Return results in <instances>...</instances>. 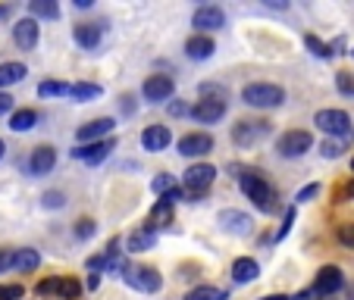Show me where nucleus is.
<instances>
[{"label": "nucleus", "mask_w": 354, "mask_h": 300, "mask_svg": "<svg viewBox=\"0 0 354 300\" xmlns=\"http://www.w3.org/2000/svg\"><path fill=\"white\" fill-rule=\"evenodd\" d=\"M239 188H241V194L261 210V213H273L276 210V188L270 185V179L263 172H257V169H245V172L239 175Z\"/></svg>", "instance_id": "f257e3e1"}, {"label": "nucleus", "mask_w": 354, "mask_h": 300, "mask_svg": "<svg viewBox=\"0 0 354 300\" xmlns=\"http://www.w3.org/2000/svg\"><path fill=\"white\" fill-rule=\"evenodd\" d=\"M241 100L254 110H276L286 103V88L273 81H251L241 88Z\"/></svg>", "instance_id": "f03ea898"}, {"label": "nucleus", "mask_w": 354, "mask_h": 300, "mask_svg": "<svg viewBox=\"0 0 354 300\" xmlns=\"http://www.w3.org/2000/svg\"><path fill=\"white\" fill-rule=\"evenodd\" d=\"M120 275L126 279V285H132L135 291H141V294H157L163 288V279L154 266H129L126 263Z\"/></svg>", "instance_id": "7ed1b4c3"}, {"label": "nucleus", "mask_w": 354, "mask_h": 300, "mask_svg": "<svg viewBox=\"0 0 354 300\" xmlns=\"http://www.w3.org/2000/svg\"><path fill=\"white\" fill-rule=\"evenodd\" d=\"M310 147H314V134L304 132V128H292V132H286L276 141V150H279V157H286V160H301Z\"/></svg>", "instance_id": "20e7f679"}, {"label": "nucleus", "mask_w": 354, "mask_h": 300, "mask_svg": "<svg viewBox=\"0 0 354 300\" xmlns=\"http://www.w3.org/2000/svg\"><path fill=\"white\" fill-rule=\"evenodd\" d=\"M314 126L320 132H326L329 138H345L351 132V116L345 110H317L314 113Z\"/></svg>", "instance_id": "39448f33"}, {"label": "nucleus", "mask_w": 354, "mask_h": 300, "mask_svg": "<svg viewBox=\"0 0 354 300\" xmlns=\"http://www.w3.org/2000/svg\"><path fill=\"white\" fill-rule=\"evenodd\" d=\"M270 134L267 119H239L232 126V141L235 147H254L257 141H263Z\"/></svg>", "instance_id": "423d86ee"}, {"label": "nucleus", "mask_w": 354, "mask_h": 300, "mask_svg": "<svg viewBox=\"0 0 354 300\" xmlns=\"http://www.w3.org/2000/svg\"><path fill=\"white\" fill-rule=\"evenodd\" d=\"M173 91H176V81L163 72L147 75L145 85H141V94H145L147 103H167V100L173 97Z\"/></svg>", "instance_id": "0eeeda50"}, {"label": "nucleus", "mask_w": 354, "mask_h": 300, "mask_svg": "<svg viewBox=\"0 0 354 300\" xmlns=\"http://www.w3.org/2000/svg\"><path fill=\"white\" fill-rule=\"evenodd\" d=\"M214 179H216V166H210V163H192V166L182 172V185L192 194L207 191V188L214 185Z\"/></svg>", "instance_id": "6e6552de"}, {"label": "nucleus", "mask_w": 354, "mask_h": 300, "mask_svg": "<svg viewBox=\"0 0 354 300\" xmlns=\"http://www.w3.org/2000/svg\"><path fill=\"white\" fill-rule=\"evenodd\" d=\"M226 116V100L223 97H201L192 107V119L201 122V126H214Z\"/></svg>", "instance_id": "1a4fd4ad"}, {"label": "nucleus", "mask_w": 354, "mask_h": 300, "mask_svg": "<svg viewBox=\"0 0 354 300\" xmlns=\"http://www.w3.org/2000/svg\"><path fill=\"white\" fill-rule=\"evenodd\" d=\"M54 166H57V147H50V144H38L26 160V172L35 175V179H38V175H47Z\"/></svg>", "instance_id": "9d476101"}, {"label": "nucleus", "mask_w": 354, "mask_h": 300, "mask_svg": "<svg viewBox=\"0 0 354 300\" xmlns=\"http://www.w3.org/2000/svg\"><path fill=\"white\" fill-rule=\"evenodd\" d=\"M176 150H179L182 157H207L210 150H214V134H207V132H188V134H182V138H179Z\"/></svg>", "instance_id": "9b49d317"}, {"label": "nucleus", "mask_w": 354, "mask_h": 300, "mask_svg": "<svg viewBox=\"0 0 354 300\" xmlns=\"http://www.w3.org/2000/svg\"><path fill=\"white\" fill-rule=\"evenodd\" d=\"M116 147V141L113 138H107V141H97V144H79L73 150V160H79V163H85V166H97V163H104L110 157V150Z\"/></svg>", "instance_id": "f8f14e48"}, {"label": "nucleus", "mask_w": 354, "mask_h": 300, "mask_svg": "<svg viewBox=\"0 0 354 300\" xmlns=\"http://www.w3.org/2000/svg\"><path fill=\"white\" fill-rule=\"evenodd\" d=\"M113 128H116V122L110 119V116H104V119H91L75 132V141H79V144H97V141H107Z\"/></svg>", "instance_id": "ddd939ff"}, {"label": "nucleus", "mask_w": 354, "mask_h": 300, "mask_svg": "<svg viewBox=\"0 0 354 300\" xmlns=\"http://www.w3.org/2000/svg\"><path fill=\"white\" fill-rule=\"evenodd\" d=\"M13 41L19 50H35L41 41V26L38 19H32V16H26V19H19L13 26Z\"/></svg>", "instance_id": "4468645a"}, {"label": "nucleus", "mask_w": 354, "mask_h": 300, "mask_svg": "<svg viewBox=\"0 0 354 300\" xmlns=\"http://www.w3.org/2000/svg\"><path fill=\"white\" fill-rule=\"evenodd\" d=\"M342 288H345V272H342L339 266H323L320 272H317L314 294H323V297H329V294H339Z\"/></svg>", "instance_id": "2eb2a0df"}, {"label": "nucleus", "mask_w": 354, "mask_h": 300, "mask_svg": "<svg viewBox=\"0 0 354 300\" xmlns=\"http://www.w3.org/2000/svg\"><path fill=\"white\" fill-rule=\"evenodd\" d=\"M192 26L198 28V34L226 28V13H223L220 7H198L194 10V16H192Z\"/></svg>", "instance_id": "dca6fc26"}, {"label": "nucleus", "mask_w": 354, "mask_h": 300, "mask_svg": "<svg viewBox=\"0 0 354 300\" xmlns=\"http://www.w3.org/2000/svg\"><path fill=\"white\" fill-rule=\"evenodd\" d=\"M169 144H173V132L167 126H147L141 132V147H145L147 154H163Z\"/></svg>", "instance_id": "f3484780"}, {"label": "nucleus", "mask_w": 354, "mask_h": 300, "mask_svg": "<svg viewBox=\"0 0 354 300\" xmlns=\"http://www.w3.org/2000/svg\"><path fill=\"white\" fill-rule=\"evenodd\" d=\"M73 38H75V44L79 47L94 50V47L100 44V38H104V26H100V22H75Z\"/></svg>", "instance_id": "a211bd4d"}, {"label": "nucleus", "mask_w": 354, "mask_h": 300, "mask_svg": "<svg viewBox=\"0 0 354 300\" xmlns=\"http://www.w3.org/2000/svg\"><path fill=\"white\" fill-rule=\"evenodd\" d=\"M157 247V232H151V228H135L132 234L126 238V250L129 254H147V250H154Z\"/></svg>", "instance_id": "6ab92c4d"}, {"label": "nucleus", "mask_w": 354, "mask_h": 300, "mask_svg": "<svg viewBox=\"0 0 354 300\" xmlns=\"http://www.w3.org/2000/svg\"><path fill=\"white\" fill-rule=\"evenodd\" d=\"M216 50L214 38H207V34H192V38L185 41V57L188 60H210Z\"/></svg>", "instance_id": "aec40b11"}, {"label": "nucleus", "mask_w": 354, "mask_h": 300, "mask_svg": "<svg viewBox=\"0 0 354 300\" xmlns=\"http://www.w3.org/2000/svg\"><path fill=\"white\" fill-rule=\"evenodd\" d=\"M257 275H261V263L251 260V257H239V260L232 263L235 285H251V281H257Z\"/></svg>", "instance_id": "412c9836"}, {"label": "nucleus", "mask_w": 354, "mask_h": 300, "mask_svg": "<svg viewBox=\"0 0 354 300\" xmlns=\"http://www.w3.org/2000/svg\"><path fill=\"white\" fill-rule=\"evenodd\" d=\"M220 226L229 234H248L251 232V216L241 213V210H223L220 213Z\"/></svg>", "instance_id": "4be33fe9"}, {"label": "nucleus", "mask_w": 354, "mask_h": 300, "mask_svg": "<svg viewBox=\"0 0 354 300\" xmlns=\"http://www.w3.org/2000/svg\"><path fill=\"white\" fill-rule=\"evenodd\" d=\"M173 203H167V200H157L154 207H151V213H147V228L151 232H157V228H169L173 226Z\"/></svg>", "instance_id": "5701e85b"}, {"label": "nucleus", "mask_w": 354, "mask_h": 300, "mask_svg": "<svg viewBox=\"0 0 354 300\" xmlns=\"http://www.w3.org/2000/svg\"><path fill=\"white\" fill-rule=\"evenodd\" d=\"M28 75V69H26V63H0V91H7L10 85H19L22 79Z\"/></svg>", "instance_id": "b1692460"}, {"label": "nucleus", "mask_w": 354, "mask_h": 300, "mask_svg": "<svg viewBox=\"0 0 354 300\" xmlns=\"http://www.w3.org/2000/svg\"><path fill=\"white\" fill-rule=\"evenodd\" d=\"M38 266H41V254L35 250V247H22V250H16V263H13L16 272L28 275V272H35Z\"/></svg>", "instance_id": "393cba45"}, {"label": "nucleus", "mask_w": 354, "mask_h": 300, "mask_svg": "<svg viewBox=\"0 0 354 300\" xmlns=\"http://www.w3.org/2000/svg\"><path fill=\"white\" fill-rule=\"evenodd\" d=\"M28 16L32 19H60V7H57V0H32Z\"/></svg>", "instance_id": "a878e982"}, {"label": "nucleus", "mask_w": 354, "mask_h": 300, "mask_svg": "<svg viewBox=\"0 0 354 300\" xmlns=\"http://www.w3.org/2000/svg\"><path fill=\"white\" fill-rule=\"evenodd\" d=\"M38 126V113H35V110H16L13 116H10V128H13V132H32V128Z\"/></svg>", "instance_id": "bb28decb"}, {"label": "nucleus", "mask_w": 354, "mask_h": 300, "mask_svg": "<svg viewBox=\"0 0 354 300\" xmlns=\"http://www.w3.org/2000/svg\"><path fill=\"white\" fill-rule=\"evenodd\" d=\"M100 94H104V88L94 85V81H75V85H73V94H69V97L79 100V103H91V100H97Z\"/></svg>", "instance_id": "cd10ccee"}, {"label": "nucleus", "mask_w": 354, "mask_h": 300, "mask_svg": "<svg viewBox=\"0 0 354 300\" xmlns=\"http://www.w3.org/2000/svg\"><path fill=\"white\" fill-rule=\"evenodd\" d=\"M38 94L41 97H69L73 94V85H66V81H41L38 85Z\"/></svg>", "instance_id": "c85d7f7f"}, {"label": "nucleus", "mask_w": 354, "mask_h": 300, "mask_svg": "<svg viewBox=\"0 0 354 300\" xmlns=\"http://www.w3.org/2000/svg\"><path fill=\"white\" fill-rule=\"evenodd\" d=\"M185 300H229V291H220V288H210V285H201V288H192Z\"/></svg>", "instance_id": "c756f323"}, {"label": "nucleus", "mask_w": 354, "mask_h": 300, "mask_svg": "<svg viewBox=\"0 0 354 300\" xmlns=\"http://www.w3.org/2000/svg\"><path fill=\"white\" fill-rule=\"evenodd\" d=\"M176 175H169V172H160V175H154V179H151V191L157 194V197H167L169 191H176Z\"/></svg>", "instance_id": "7c9ffc66"}, {"label": "nucleus", "mask_w": 354, "mask_h": 300, "mask_svg": "<svg viewBox=\"0 0 354 300\" xmlns=\"http://www.w3.org/2000/svg\"><path fill=\"white\" fill-rule=\"evenodd\" d=\"M82 285L73 279V275H60V291H57V300H79Z\"/></svg>", "instance_id": "2f4dec72"}, {"label": "nucleus", "mask_w": 354, "mask_h": 300, "mask_svg": "<svg viewBox=\"0 0 354 300\" xmlns=\"http://www.w3.org/2000/svg\"><path fill=\"white\" fill-rule=\"evenodd\" d=\"M320 154H323V160H339V157L345 154V141L342 138H326L320 144Z\"/></svg>", "instance_id": "473e14b6"}, {"label": "nucleus", "mask_w": 354, "mask_h": 300, "mask_svg": "<svg viewBox=\"0 0 354 300\" xmlns=\"http://www.w3.org/2000/svg\"><path fill=\"white\" fill-rule=\"evenodd\" d=\"M304 44H308V47H310V54H314V57H320V60H329V57L335 54L333 47H329V44H323V41L317 38V34H308V38H304Z\"/></svg>", "instance_id": "72a5a7b5"}, {"label": "nucleus", "mask_w": 354, "mask_h": 300, "mask_svg": "<svg viewBox=\"0 0 354 300\" xmlns=\"http://www.w3.org/2000/svg\"><path fill=\"white\" fill-rule=\"evenodd\" d=\"M335 241H339L342 247H348V250H354V222H342V226L335 228Z\"/></svg>", "instance_id": "f704fd0d"}, {"label": "nucleus", "mask_w": 354, "mask_h": 300, "mask_svg": "<svg viewBox=\"0 0 354 300\" xmlns=\"http://www.w3.org/2000/svg\"><path fill=\"white\" fill-rule=\"evenodd\" d=\"M335 88H339V94H345V97H354V75L351 72H335Z\"/></svg>", "instance_id": "c9c22d12"}, {"label": "nucleus", "mask_w": 354, "mask_h": 300, "mask_svg": "<svg viewBox=\"0 0 354 300\" xmlns=\"http://www.w3.org/2000/svg\"><path fill=\"white\" fill-rule=\"evenodd\" d=\"M94 232H97V226H94V219H88V216H85V219H79V222H75V228H73V234H75V238H79V241L94 238Z\"/></svg>", "instance_id": "e433bc0d"}, {"label": "nucleus", "mask_w": 354, "mask_h": 300, "mask_svg": "<svg viewBox=\"0 0 354 300\" xmlns=\"http://www.w3.org/2000/svg\"><path fill=\"white\" fill-rule=\"evenodd\" d=\"M35 291L41 294V297H57V291H60V275H54V279H44L38 281V288Z\"/></svg>", "instance_id": "4c0bfd02"}, {"label": "nucleus", "mask_w": 354, "mask_h": 300, "mask_svg": "<svg viewBox=\"0 0 354 300\" xmlns=\"http://www.w3.org/2000/svg\"><path fill=\"white\" fill-rule=\"evenodd\" d=\"M317 194H320V181H310V185H304L298 194H295V203H308V200H314Z\"/></svg>", "instance_id": "58836bf2"}, {"label": "nucleus", "mask_w": 354, "mask_h": 300, "mask_svg": "<svg viewBox=\"0 0 354 300\" xmlns=\"http://www.w3.org/2000/svg\"><path fill=\"white\" fill-rule=\"evenodd\" d=\"M292 226H295V207H288L286 210V216H282V226H279V232L273 234V241H282L288 232H292Z\"/></svg>", "instance_id": "ea45409f"}, {"label": "nucleus", "mask_w": 354, "mask_h": 300, "mask_svg": "<svg viewBox=\"0 0 354 300\" xmlns=\"http://www.w3.org/2000/svg\"><path fill=\"white\" fill-rule=\"evenodd\" d=\"M22 285H0V300H22Z\"/></svg>", "instance_id": "a19ab883"}, {"label": "nucleus", "mask_w": 354, "mask_h": 300, "mask_svg": "<svg viewBox=\"0 0 354 300\" xmlns=\"http://www.w3.org/2000/svg\"><path fill=\"white\" fill-rule=\"evenodd\" d=\"M13 263H16V250H10V247H0V272L13 269Z\"/></svg>", "instance_id": "79ce46f5"}, {"label": "nucleus", "mask_w": 354, "mask_h": 300, "mask_svg": "<svg viewBox=\"0 0 354 300\" xmlns=\"http://www.w3.org/2000/svg\"><path fill=\"white\" fill-rule=\"evenodd\" d=\"M66 200H63V194L60 191H47L44 194V207H54V210H60Z\"/></svg>", "instance_id": "37998d69"}, {"label": "nucleus", "mask_w": 354, "mask_h": 300, "mask_svg": "<svg viewBox=\"0 0 354 300\" xmlns=\"http://www.w3.org/2000/svg\"><path fill=\"white\" fill-rule=\"evenodd\" d=\"M0 116H13V97L7 91H0Z\"/></svg>", "instance_id": "c03bdc74"}, {"label": "nucleus", "mask_w": 354, "mask_h": 300, "mask_svg": "<svg viewBox=\"0 0 354 300\" xmlns=\"http://www.w3.org/2000/svg\"><path fill=\"white\" fill-rule=\"evenodd\" d=\"M169 116H192V110H188L182 100H176V103H169Z\"/></svg>", "instance_id": "a18cd8bd"}, {"label": "nucleus", "mask_w": 354, "mask_h": 300, "mask_svg": "<svg viewBox=\"0 0 354 300\" xmlns=\"http://www.w3.org/2000/svg\"><path fill=\"white\" fill-rule=\"evenodd\" d=\"M88 291H97V288H100V272H91V275H88Z\"/></svg>", "instance_id": "49530a36"}, {"label": "nucleus", "mask_w": 354, "mask_h": 300, "mask_svg": "<svg viewBox=\"0 0 354 300\" xmlns=\"http://www.w3.org/2000/svg\"><path fill=\"white\" fill-rule=\"evenodd\" d=\"M261 300H292L288 294H270V297H261Z\"/></svg>", "instance_id": "de8ad7c7"}, {"label": "nucleus", "mask_w": 354, "mask_h": 300, "mask_svg": "<svg viewBox=\"0 0 354 300\" xmlns=\"http://www.w3.org/2000/svg\"><path fill=\"white\" fill-rule=\"evenodd\" d=\"M345 194H348V197H354V179L348 181V191H345Z\"/></svg>", "instance_id": "09e8293b"}, {"label": "nucleus", "mask_w": 354, "mask_h": 300, "mask_svg": "<svg viewBox=\"0 0 354 300\" xmlns=\"http://www.w3.org/2000/svg\"><path fill=\"white\" fill-rule=\"evenodd\" d=\"M3 154H7V144H3V138H0V160H3Z\"/></svg>", "instance_id": "8fccbe9b"}, {"label": "nucleus", "mask_w": 354, "mask_h": 300, "mask_svg": "<svg viewBox=\"0 0 354 300\" xmlns=\"http://www.w3.org/2000/svg\"><path fill=\"white\" fill-rule=\"evenodd\" d=\"M10 13V7H0V16H7Z\"/></svg>", "instance_id": "3c124183"}, {"label": "nucleus", "mask_w": 354, "mask_h": 300, "mask_svg": "<svg viewBox=\"0 0 354 300\" xmlns=\"http://www.w3.org/2000/svg\"><path fill=\"white\" fill-rule=\"evenodd\" d=\"M351 172H354V157H351Z\"/></svg>", "instance_id": "603ef678"}, {"label": "nucleus", "mask_w": 354, "mask_h": 300, "mask_svg": "<svg viewBox=\"0 0 354 300\" xmlns=\"http://www.w3.org/2000/svg\"><path fill=\"white\" fill-rule=\"evenodd\" d=\"M351 57H354V50H351Z\"/></svg>", "instance_id": "864d4df0"}]
</instances>
